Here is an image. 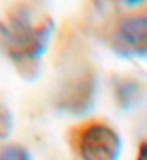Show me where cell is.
I'll list each match as a JSON object with an SVG mask.
<instances>
[{"mask_svg":"<svg viewBox=\"0 0 147 160\" xmlns=\"http://www.w3.org/2000/svg\"><path fill=\"white\" fill-rule=\"evenodd\" d=\"M70 143L79 160H119L123 152L119 132L104 121H87L76 126Z\"/></svg>","mask_w":147,"mask_h":160,"instance_id":"2","label":"cell"},{"mask_svg":"<svg viewBox=\"0 0 147 160\" xmlns=\"http://www.w3.org/2000/svg\"><path fill=\"white\" fill-rule=\"evenodd\" d=\"M119 2L128 6V8H136V6H141L143 2H147V0H119Z\"/></svg>","mask_w":147,"mask_h":160,"instance_id":"9","label":"cell"},{"mask_svg":"<svg viewBox=\"0 0 147 160\" xmlns=\"http://www.w3.org/2000/svg\"><path fill=\"white\" fill-rule=\"evenodd\" d=\"M6 34H8V25L0 21V38H4Z\"/></svg>","mask_w":147,"mask_h":160,"instance_id":"10","label":"cell"},{"mask_svg":"<svg viewBox=\"0 0 147 160\" xmlns=\"http://www.w3.org/2000/svg\"><path fill=\"white\" fill-rule=\"evenodd\" d=\"M12 128H13V117H12V111L8 109L6 104L0 102V141H4V139L12 134Z\"/></svg>","mask_w":147,"mask_h":160,"instance_id":"7","label":"cell"},{"mask_svg":"<svg viewBox=\"0 0 147 160\" xmlns=\"http://www.w3.org/2000/svg\"><path fill=\"white\" fill-rule=\"evenodd\" d=\"M53 30L55 23L51 17H43L40 23H34L27 6H15L10 12L8 34L2 40L8 58L23 77H36Z\"/></svg>","mask_w":147,"mask_h":160,"instance_id":"1","label":"cell"},{"mask_svg":"<svg viewBox=\"0 0 147 160\" xmlns=\"http://www.w3.org/2000/svg\"><path fill=\"white\" fill-rule=\"evenodd\" d=\"M113 96L119 108L123 109H132L136 106H139L143 102L145 91L143 87L130 77H119L113 83Z\"/></svg>","mask_w":147,"mask_h":160,"instance_id":"5","label":"cell"},{"mask_svg":"<svg viewBox=\"0 0 147 160\" xmlns=\"http://www.w3.org/2000/svg\"><path fill=\"white\" fill-rule=\"evenodd\" d=\"M96 100V75L93 70H83L62 83L57 94V108L68 115H87Z\"/></svg>","mask_w":147,"mask_h":160,"instance_id":"4","label":"cell"},{"mask_svg":"<svg viewBox=\"0 0 147 160\" xmlns=\"http://www.w3.org/2000/svg\"><path fill=\"white\" fill-rule=\"evenodd\" d=\"M0 160H32L27 147L19 143H8L0 147Z\"/></svg>","mask_w":147,"mask_h":160,"instance_id":"6","label":"cell"},{"mask_svg":"<svg viewBox=\"0 0 147 160\" xmlns=\"http://www.w3.org/2000/svg\"><path fill=\"white\" fill-rule=\"evenodd\" d=\"M109 45L123 58H147V10L123 15L111 30Z\"/></svg>","mask_w":147,"mask_h":160,"instance_id":"3","label":"cell"},{"mask_svg":"<svg viewBox=\"0 0 147 160\" xmlns=\"http://www.w3.org/2000/svg\"><path fill=\"white\" fill-rule=\"evenodd\" d=\"M136 160H147V139H143L138 147V154H136Z\"/></svg>","mask_w":147,"mask_h":160,"instance_id":"8","label":"cell"}]
</instances>
